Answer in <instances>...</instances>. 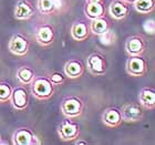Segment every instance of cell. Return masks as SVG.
Returning <instances> with one entry per match:
<instances>
[{
  "mask_svg": "<svg viewBox=\"0 0 155 145\" xmlns=\"http://www.w3.org/2000/svg\"><path fill=\"white\" fill-rule=\"evenodd\" d=\"M30 85L33 97L38 100H49L54 93V84L47 77H36Z\"/></svg>",
  "mask_w": 155,
  "mask_h": 145,
  "instance_id": "1",
  "label": "cell"
},
{
  "mask_svg": "<svg viewBox=\"0 0 155 145\" xmlns=\"http://www.w3.org/2000/svg\"><path fill=\"white\" fill-rule=\"evenodd\" d=\"M61 112L67 119H75L83 113L84 103L80 97L71 95L65 97L61 103Z\"/></svg>",
  "mask_w": 155,
  "mask_h": 145,
  "instance_id": "2",
  "label": "cell"
},
{
  "mask_svg": "<svg viewBox=\"0 0 155 145\" xmlns=\"http://www.w3.org/2000/svg\"><path fill=\"white\" fill-rule=\"evenodd\" d=\"M87 71L95 77H101L107 73V61L105 58L101 53L94 52L90 54L87 59Z\"/></svg>",
  "mask_w": 155,
  "mask_h": 145,
  "instance_id": "3",
  "label": "cell"
},
{
  "mask_svg": "<svg viewBox=\"0 0 155 145\" xmlns=\"http://www.w3.org/2000/svg\"><path fill=\"white\" fill-rule=\"evenodd\" d=\"M120 111H121L122 120L124 122H140L143 119V116H144V109L140 103H134V102L127 103Z\"/></svg>",
  "mask_w": 155,
  "mask_h": 145,
  "instance_id": "4",
  "label": "cell"
},
{
  "mask_svg": "<svg viewBox=\"0 0 155 145\" xmlns=\"http://www.w3.org/2000/svg\"><path fill=\"white\" fill-rule=\"evenodd\" d=\"M125 69L131 77H143L147 71V63L142 55H132L127 59Z\"/></svg>",
  "mask_w": 155,
  "mask_h": 145,
  "instance_id": "5",
  "label": "cell"
},
{
  "mask_svg": "<svg viewBox=\"0 0 155 145\" xmlns=\"http://www.w3.org/2000/svg\"><path fill=\"white\" fill-rule=\"evenodd\" d=\"M58 135L62 141H73L80 135V127L77 123L71 121V119H67L60 123Z\"/></svg>",
  "mask_w": 155,
  "mask_h": 145,
  "instance_id": "6",
  "label": "cell"
},
{
  "mask_svg": "<svg viewBox=\"0 0 155 145\" xmlns=\"http://www.w3.org/2000/svg\"><path fill=\"white\" fill-rule=\"evenodd\" d=\"M12 143L15 145H36L40 144V141L36 134L28 127L17 129L12 134Z\"/></svg>",
  "mask_w": 155,
  "mask_h": 145,
  "instance_id": "7",
  "label": "cell"
},
{
  "mask_svg": "<svg viewBox=\"0 0 155 145\" xmlns=\"http://www.w3.org/2000/svg\"><path fill=\"white\" fill-rule=\"evenodd\" d=\"M8 48H9L10 52L13 53L16 55H25L28 53V50H29V41L27 37H25L21 33H16L11 37L9 41V44H8Z\"/></svg>",
  "mask_w": 155,
  "mask_h": 145,
  "instance_id": "8",
  "label": "cell"
},
{
  "mask_svg": "<svg viewBox=\"0 0 155 145\" xmlns=\"http://www.w3.org/2000/svg\"><path fill=\"white\" fill-rule=\"evenodd\" d=\"M146 42L141 36H132L130 37L125 42V51L126 53L132 55H142L145 52Z\"/></svg>",
  "mask_w": 155,
  "mask_h": 145,
  "instance_id": "9",
  "label": "cell"
},
{
  "mask_svg": "<svg viewBox=\"0 0 155 145\" xmlns=\"http://www.w3.org/2000/svg\"><path fill=\"white\" fill-rule=\"evenodd\" d=\"M9 101L16 110L23 111L28 107V92L23 87H18L16 89H12V93H11Z\"/></svg>",
  "mask_w": 155,
  "mask_h": 145,
  "instance_id": "10",
  "label": "cell"
},
{
  "mask_svg": "<svg viewBox=\"0 0 155 145\" xmlns=\"http://www.w3.org/2000/svg\"><path fill=\"white\" fill-rule=\"evenodd\" d=\"M35 7L30 0H19L15 6L13 15L18 20H27L35 15Z\"/></svg>",
  "mask_w": 155,
  "mask_h": 145,
  "instance_id": "11",
  "label": "cell"
},
{
  "mask_svg": "<svg viewBox=\"0 0 155 145\" xmlns=\"http://www.w3.org/2000/svg\"><path fill=\"white\" fill-rule=\"evenodd\" d=\"M36 40L40 45L48 47L54 40V30L50 25H42L36 30Z\"/></svg>",
  "mask_w": 155,
  "mask_h": 145,
  "instance_id": "12",
  "label": "cell"
},
{
  "mask_svg": "<svg viewBox=\"0 0 155 145\" xmlns=\"http://www.w3.org/2000/svg\"><path fill=\"white\" fill-rule=\"evenodd\" d=\"M85 71V65L81 60L72 59L65 62L64 64V74L70 79H78L83 75Z\"/></svg>",
  "mask_w": 155,
  "mask_h": 145,
  "instance_id": "13",
  "label": "cell"
},
{
  "mask_svg": "<svg viewBox=\"0 0 155 145\" xmlns=\"http://www.w3.org/2000/svg\"><path fill=\"white\" fill-rule=\"evenodd\" d=\"M130 11L129 3L123 0H113L109 6V13L115 20L124 19Z\"/></svg>",
  "mask_w": 155,
  "mask_h": 145,
  "instance_id": "14",
  "label": "cell"
},
{
  "mask_svg": "<svg viewBox=\"0 0 155 145\" xmlns=\"http://www.w3.org/2000/svg\"><path fill=\"white\" fill-rule=\"evenodd\" d=\"M102 122L107 127H117L123 122L121 111L116 107H109L102 114Z\"/></svg>",
  "mask_w": 155,
  "mask_h": 145,
  "instance_id": "15",
  "label": "cell"
},
{
  "mask_svg": "<svg viewBox=\"0 0 155 145\" xmlns=\"http://www.w3.org/2000/svg\"><path fill=\"white\" fill-rule=\"evenodd\" d=\"M139 102L143 109L152 110L155 107V91L152 87H143L140 91Z\"/></svg>",
  "mask_w": 155,
  "mask_h": 145,
  "instance_id": "16",
  "label": "cell"
},
{
  "mask_svg": "<svg viewBox=\"0 0 155 145\" xmlns=\"http://www.w3.org/2000/svg\"><path fill=\"white\" fill-rule=\"evenodd\" d=\"M89 29H90V31L92 33L99 36V35L105 32L107 30L110 29V22L104 17H99V18H95V19H91Z\"/></svg>",
  "mask_w": 155,
  "mask_h": 145,
  "instance_id": "17",
  "label": "cell"
},
{
  "mask_svg": "<svg viewBox=\"0 0 155 145\" xmlns=\"http://www.w3.org/2000/svg\"><path fill=\"white\" fill-rule=\"evenodd\" d=\"M90 29L84 22H75L71 27V36L77 41H84L89 38Z\"/></svg>",
  "mask_w": 155,
  "mask_h": 145,
  "instance_id": "18",
  "label": "cell"
},
{
  "mask_svg": "<svg viewBox=\"0 0 155 145\" xmlns=\"http://www.w3.org/2000/svg\"><path fill=\"white\" fill-rule=\"evenodd\" d=\"M85 16L89 19H95L99 17L104 16V6L103 3H95V2H87V6L84 8Z\"/></svg>",
  "mask_w": 155,
  "mask_h": 145,
  "instance_id": "19",
  "label": "cell"
},
{
  "mask_svg": "<svg viewBox=\"0 0 155 145\" xmlns=\"http://www.w3.org/2000/svg\"><path fill=\"white\" fill-rule=\"evenodd\" d=\"M17 79L21 84L25 85H30L33 79L36 77V74L32 69H30L29 67H20L17 70Z\"/></svg>",
  "mask_w": 155,
  "mask_h": 145,
  "instance_id": "20",
  "label": "cell"
},
{
  "mask_svg": "<svg viewBox=\"0 0 155 145\" xmlns=\"http://www.w3.org/2000/svg\"><path fill=\"white\" fill-rule=\"evenodd\" d=\"M133 6L137 12L142 15H149L154 10L155 2L154 0H135L133 2Z\"/></svg>",
  "mask_w": 155,
  "mask_h": 145,
  "instance_id": "21",
  "label": "cell"
},
{
  "mask_svg": "<svg viewBox=\"0 0 155 145\" xmlns=\"http://www.w3.org/2000/svg\"><path fill=\"white\" fill-rule=\"evenodd\" d=\"M37 8L43 15H52V13H54L53 0H38Z\"/></svg>",
  "mask_w": 155,
  "mask_h": 145,
  "instance_id": "22",
  "label": "cell"
},
{
  "mask_svg": "<svg viewBox=\"0 0 155 145\" xmlns=\"http://www.w3.org/2000/svg\"><path fill=\"white\" fill-rule=\"evenodd\" d=\"M12 93V87L8 83L0 82V103H6L10 100Z\"/></svg>",
  "mask_w": 155,
  "mask_h": 145,
  "instance_id": "23",
  "label": "cell"
},
{
  "mask_svg": "<svg viewBox=\"0 0 155 145\" xmlns=\"http://www.w3.org/2000/svg\"><path fill=\"white\" fill-rule=\"evenodd\" d=\"M99 38H100V42L103 45L113 44L114 42H115V40H116L115 33H114V31H112L111 29L107 30L105 32L99 35Z\"/></svg>",
  "mask_w": 155,
  "mask_h": 145,
  "instance_id": "24",
  "label": "cell"
},
{
  "mask_svg": "<svg viewBox=\"0 0 155 145\" xmlns=\"http://www.w3.org/2000/svg\"><path fill=\"white\" fill-rule=\"evenodd\" d=\"M143 28H144V30H145L147 33H150V35H154V31H155L154 20H153V19L146 20L145 22H144V26H143Z\"/></svg>",
  "mask_w": 155,
  "mask_h": 145,
  "instance_id": "25",
  "label": "cell"
},
{
  "mask_svg": "<svg viewBox=\"0 0 155 145\" xmlns=\"http://www.w3.org/2000/svg\"><path fill=\"white\" fill-rule=\"evenodd\" d=\"M49 79H50V81H51L54 85L62 83V82L64 81V77H63L61 73H59V72H54L53 74H51V77H49Z\"/></svg>",
  "mask_w": 155,
  "mask_h": 145,
  "instance_id": "26",
  "label": "cell"
},
{
  "mask_svg": "<svg viewBox=\"0 0 155 145\" xmlns=\"http://www.w3.org/2000/svg\"><path fill=\"white\" fill-rule=\"evenodd\" d=\"M53 6H54V13L61 12L64 9L65 1L64 0H53Z\"/></svg>",
  "mask_w": 155,
  "mask_h": 145,
  "instance_id": "27",
  "label": "cell"
},
{
  "mask_svg": "<svg viewBox=\"0 0 155 145\" xmlns=\"http://www.w3.org/2000/svg\"><path fill=\"white\" fill-rule=\"evenodd\" d=\"M87 2H95V3H104L105 0H85Z\"/></svg>",
  "mask_w": 155,
  "mask_h": 145,
  "instance_id": "28",
  "label": "cell"
},
{
  "mask_svg": "<svg viewBox=\"0 0 155 145\" xmlns=\"http://www.w3.org/2000/svg\"><path fill=\"white\" fill-rule=\"evenodd\" d=\"M123 1H125L126 3H133L135 0H123Z\"/></svg>",
  "mask_w": 155,
  "mask_h": 145,
  "instance_id": "29",
  "label": "cell"
},
{
  "mask_svg": "<svg viewBox=\"0 0 155 145\" xmlns=\"http://www.w3.org/2000/svg\"><path fill=\"white\" fill-rule=\"evenodd\" d=\"M75 144H87V142H82V141H77Z\"/></svg>",
  "mask_w": 155,
  "mask_h": 145,
  "instance_id": "30",
  "label": "cell"
}]
</instances>
